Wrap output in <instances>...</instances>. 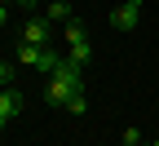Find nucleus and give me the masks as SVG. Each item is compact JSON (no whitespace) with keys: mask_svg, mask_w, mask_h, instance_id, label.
<instances>
[{"mask_svg":"<svg viewBox=\"0 0 159 146\" xmlns=\"http://www.w3.org/2000/svg\"><path fill=\"white\" fill-rule=\"evenodd\" d=\"M124 146H142V133H137V124H133V129H124Z\"/></svg>","mask_w":159,"mask_h":146,"instance_id":"9","label":"nucleus"},{"mask_svg":"<svg viewBox=\"0 0 159 146\" xmlns=\"http://www.w3.org/2000/svg\"><path fill=\"white\" fill-rule=\"evenodd\" d=\"M22 106H27V97L18 93L13 84H9V89H0V129H9V124L22 115Z\"/></svg>","mask_w":159,"mask_h":146,"instance_id":"3","label":"nucleus"},{"mask_svg":"<svg viewBox=\"0 0 159 146\" xmlns=\"http://www.w3.org/2000/svg\"><path fill=\"white\" fill-rule=\"evenodd\" d=\"M9 22V9H5V0H0V27H5Z\"/></svg>","mask_w":159,"mask_h":146,"instance_id":"12","label":"nucleus"},{"mask_svg":"<svg viewBox=\"0 0 159 146\" xmlns=\"http://www.w3.org/2000/svg\"><path fill=\"white\" fill-rule=\"evenodd\" d=\"M18 40H27V45H53V35H49V18H27V27Z\"/></svg>","mask_w":159,"mask_h":146,"instance_id":"5","label":"nucleus"},{"mask_svg":"<svg viewBox=\"0 0 159 146\" xmlns=\"http://www.w3.org/2000/svg\"><path fill=\"white\" fill-rule=\"evenodd\" d=\"M137 22H142V5H128V0L111 13V27H115V31H133Z\"/></svg>","mask_w":159,"mask_h":146,"instance_id":"4","label":"nucleus"},{"mask_svg":"<svg viewBox=\"0 0 159 146\" xmlns=\"http://www.w3.org/2000/svg\"><path fill=\"white\" fill-rule=\"evenodd\" d=\"M150 146H159V137H155V142H150Z\"/></svg>","mask_w":159,"mask_h":146,"instance_id":"14","label":"nucleus"},{"mask_svg":"<svg viewBox=\"0 0 159 146\" xmlns=\"http://www.w3.org/2000/svg\"><path fill=\"white\" fill-rule=\"evenodd\" d=\"M84 89V67H80V62H57V71L49 75V84H44V102L49 106H66V102Z\"/></svg>","mask_w":159,"mask_h":146,"instance_id":"1","label":"nucleus"},{"mask_svg":"<svg viewBox=\"0 0 159 146\" xmlns=\"http://www.w3.org/2000/svg\"><path fill=\"white\" fill-rule=\"evenodd\" d=\"M119 146H124V142H119Z\"/></svg>","mask_w":159,"mask_h":146,"instance_id":"17","label":"nucleus"},{"mask_svg":"<svg viewBox=\"0 0 159 146\" xmlns=\"http://www.w3.org/2000/svg\"><path fill=\"white\" fill-rule=\"evenodd\" d=\"M57 62H62V58H57V49L53 45H27V40H18V67H22V71H57Z\"/></svg>","mask_w":159,"mask_h":146,"instance_id":"2","label":"nucleus"},{"mask_svg":"<svg viewBox=\"0 0 159 146\" xmlns=\"http://www.w3.org/2000/svg\"><path fill=\"white\" fill-rule=\"evenodd\" d=\"M62 40H66V49H75V45H89V31L80 27V22H66V27H62Z\"/></svg>","mask_w":159,"mask_h":146,"instance_id":"6","label":"nucleus"},{"mask_svg":"<svg viewBox=\"0 0 159 146\" xmlns=\"http://www.w3.org/2000/svg\"><path fill=\"white\" fill-rule=\"evenodd\" d=\"M142 146H150V142H142Z\"/></svg>","mask_w":159,"mask_h":146,"instance_id":"15","label":"nucleus"},{"mask_svg":"<svg viewBox=\"0 0 159 146\" xmlns=\"http://www.w3.org/2000/svg\"><path fill=\"white\" fill-rule=\"evenodd\" d=\"M0 89H5V84H0Z\"/></svg>","mask_w":159,"mask_h":146,"instance_id":"16","label":"nucleus"},{"mask_svg":"<svg viewBox=\"0 0 159 146\" xmlns=\"http://www.w3.org/2000/svg\"><path fill=\"white\" fill-rule=\"evenodd\" d=\"M0 84H5V89L13 84V67H9V62H0Z\"/></svg>","mask_w":159,"mask_h":146,"instance_id":"10","label":"nucleus"},{"mask_svg":"<svg viewBox=\"0 0 159 146\" xmlns=\"http://www.w3.org/2000/svg\"><path fill=\"white\" fill-rule=\"evenodd\" d=\"M66 111H71V115H84V111H89V102H84V89H80V93L66 102Z\"/></svg>","mask_w":159,"mask_h":146,"instance_id":"8","label":"nucleus"},{"mask_svg":"<svg viewBox=\"0 0 159 146\" xmlns=\"http://www.w3.org/2000/svg\"><path fill=\"white\" fill-rule=\"evenodd\" d=\"M49 22H75V9L66 5V0H53L49 5Z\"/></svg>","mask_w":159,"mask_h":146,"instance_id":"7","label":"nucleus"},{"mask_svg":"<svg viewBox=\"0 0 159 146\" xmlns=\"http://www.w3.org/2000/svg\"><path fill=\"white\" fill-rule=\"evenodd\" d=\"M128 5H142V0H128Z\"/></svg>","mask_w":159,"mask_h":146,"instance_id":"13","label":"nucleus"},{"mask_svg":"<svg viewBox=\"0 0 159 146\" xmlns=\"http://www.w3.org/2000/svg\"><path fill=\"white\" fill-rule=\"evenodd\" d=\"M5 5H22V9L31 13V9H35V0H5Z\"/></svg>","mask_w":159,"mask_h":146,"instance_id":"11","label":"nucleus"}]
</instances>
